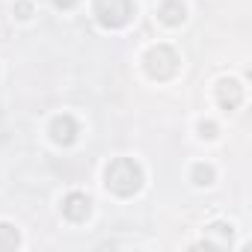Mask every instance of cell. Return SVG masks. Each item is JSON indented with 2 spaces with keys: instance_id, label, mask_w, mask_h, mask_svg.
<instances>
[{
  "instance_id": "obj_1",
  "label": "cell",
  "mask_w": 252,
  "mask_h": 252,
  "mask_svg": "<svg viewBox=\"0 0 252 252\" xmlns=\"http://www.w3.org/2000/svg\"><path fill=\"white\" fill-rule=\"evenodd\" d=\"M104 184H107V190L113 193V196H134L140 187H143V169H140V163L137 160H131V158H116V160H110L107 163V172H104Z\"/></svg>"
},
{
  "instance_id": "obj_2",
  "label": "cell",
  "mask_w": 252,
  "mask_h": 252,
  "mask_svg": "<svg viewBox=\"0 0 252 252\" xmlns=\"http://www.w3.org/2000/svg\"><path fill=\"white\" fill-rule=\"evenodd\" d=\"M92 12H95L101 27L119 30V27H125L134 18V0H95Z\"/></svg>"
},
{
  "instance_id": "obj_3",
  "label": "cell",
  "mask_w": 252,
  "mask_h": 252,
  "mask_svg": "<svg viewBox=\"0 0 252 252\" xmlns=\"http://www.w3.org/2000/svg\"><path fill=\"white\" fill-rule=\"evenodd\" d=\"M143 63H146V71H149L152 80H169L178 71V54L172 48H166V45L152 48Z\"/></svg>"
},
{
  "instance_id": "obj_4",
  "label": "cell",
  "mask_w": 252,
  "mask_h": 252,
  "mask_svg": "<svg viewBox=\"0 0 252 252\" xmlns=\"http://www.w3.org/2000/svg\"><path fill=\"white\" fill-rule=\"evenodd\" d=\"M77 134H80V128H77L74 116H68V113H63V116H57L51 122V140L57 146H71L77 140Z\"/></svg>"
},
{
  "instance_id": "obj_5",
  "label": "cell",
  "mask_w": 252,
  "mask_h": 252,
  "mask_svg": "<svg viewBox=\"0 0 252 252\" xmlns=\"http://www.w3.org/2000/svg\"><path fill=\"white\" fill-rule=\"evenodd\" d=\"M89 211H92V202H89L86 193H68L63 199V217L71 220V222H83L89 217Z\"/></svg>"
},
{
  "instance_id": "obj_6",
  "label": "cell",
  "mask_w": 252,
  "mask_h": 252,
  "mask_svg": "<svg viewBox=\"0 0 252 252\" xmlns=\"http://www.w3.org/2000/svg\"><path fill=\"white\" fill-rule=\"evenodd\" d=\"M217 101L222 104V110H237V107L243 104V86H240V80H234V77L220 80V86H217Z\"/></svg>"
},
{
  "instance_id": "obj_7",
  "label": "cell",
  "mask_w": 252,
  "mask_h": 252,
  "mask_svg": "<svg viewBox=\"0 0 252 252\" xmlns=\"http://www.w3.org/2000/svg\"><path fill=\"white\" fill-rule=\"evenodd\" d=\"M158 18H160L163 24H169V27H178V24L187 18L184 3H181V0H166V3L158 9Z\"/></svg>"
},
{
  "instance_id": "obj_8",
  "label": "cell",
  "mask_w": 252,
  "mask_h": 252,
  "mask_svg": "<svg viewBox=\"0 0 252 252\" xmlns=\"http://www.w3.org/2000/svg\"><path fill=\"white\" fill-rule=\"evenodd\" d=\"M18 243H21L18 228L9 222H0V252H12V249H18Z\"/></svg>"
},
{
  "instance_id": "obj_9",
  "label": "cell",
  "mask_w": 252,
  "mask_h": 252,
  "mask_svg": "<svg viewBox=\"0 0 252 252\" xmlns=\"http://www.w3.org/2000/svg\"><path fill=\"white\" fill-rule=\"evenodd\" d=\"M193 181H196L199 187L214 184V166H208V163H196V166H193Z\"/></svg>"
},
{
  "instance_id": "obj_10",
  "label": "cell",
  "mask_w": 252,
  "mask_h": 252,
  "mask_svg": "<svg viewBox=\"0 0 252 252\" xmlns=\"http://www.w3.org/2000/svg\"><path fill=\"white\" fill-rule=\"evenodd\" d=\"M208 234H220L222 237V246L231 240V225H225V222H214V225H208Z\"/></svg>"
},
{
  "instance_id": "obj_11",
  "label": "cell",
  "mask_w": 252,
  "mask_h": 252,
  "mask_svg": "<svg viewBox=\"0 0 252 252\" xmlns=\"http://www.w3.org/2000/svg\"><path fill=\"white\" fill-rule=\"evenodd\" d=\"M15 15L18 18H30L33 15V6L27 3V0H18V3H15Z\"/></svg>"
},
{
  "instance_id": "obj_12",
  "label": "cell",
  "mask_w": 252,
  "mask_h": 252,
  "mask_svg": "<svg viewBox=\"0 0 252 252\" xmlns=\"http://www.w3.org/2000/svg\"><path fill=\"white\" fill-rule=\"evenodd\" d=\"M199 131H202L205 140H214V137H217V125H214V122H202V125H199Z\"/></svg>"
},
{
  "instance_id": "obj_13",
  "label": "cell",
  "mask_w": 252,
  "mask_h": 252,
  "mask_svg": "<svg viewBox=\"0 0 252 252\" xmlns=\"http://www.w3.org/2000/svg\"><path fill=\"white\" fill-rule=\"evenodd\" d=\"M51 3H54L57 9H74V6H77V0H51Z\"/></svg>"
}]
</instances>
